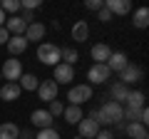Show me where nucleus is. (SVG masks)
Listing matches in <instances>:
<instances>
[{
	"label": "nucleus",
	"mask_w": 149,
	"mask_h": 139,
	"mask_svg": "<svg viewBox=\"0 0 149 139\" xmlns=\"http://www.w3.org/2000/svg\"><path fill=\"white\" fill-rule=\"evenodd\" d=\"M104 8L112 13V17L114 15H129L132 13V3L129 0H104Z\"/></svg>",
	"instance_id": "13"
},
{
	"label": "nucleus",
	"mask_w": 149,
	"mask_h": 139,
	"mask_svg": "<svg viewBox=\"0 0 149 139\" xmlns=\"http://www.w3.org/2000/svg\"><path fill=\"white\" fill-rule=\"evenodd\" d=\"M104 65L109 67V72H117V75H119V72H122V70L129 65V57H127L124 52H112V55H109V60H107Z\"/></svg>",
	"instance_id": "16"
},
{
	"label": "nucleus",
	"mask_w": 149,
	"mask_h": 139,
	"mask_svg": "<svg viewBox=\"0 0 149 139\" xmlns=\"http://www.w3.org/2000/svg\"><path fill=\"white\" fill-rule=\"evenodd\" d=\"M70 35H72L74 42H87V38H90V25H87V20H74Z\"/></svg>",
	"instance_id": "18"
},
{
	"label": "nucleus",
	"mask_w": 149,
	"mask_h": 139,
	"mask_svg": "<svg viewBox=\"0 0 149 139\" xmlns=\"http://www.w3.org/2000/svg\"><path fill=\"white\" fill-rule=\"evenodd\" d=\"M17 85H20V90H25V92H35L37 85H40V77L30 75V72H22V77L17 80Z\"/></svg>",
	"instance_id": "23"
},
{
	"label": "nucleus",
	"mask_w": 149,
	"mask_h": 139,
	"mask_svg": "<svg viewBox=\"0 0 149 139\" xmlns=\"http://www.w3.org/2000/svg\"><path fill=\"white\" fill-rule=\"evenodd\" d=\"M37 60L42 65H47V67H55V65L62 62V52H60V47L55 42H40L37 45Z\"/></svg>",
	"instance_id": "2"
},
{
	"label": "nucleus",
	"mask_w": 149,
	"mask_h": 139,
	"mask_svg": "<svg viewBox=\"0 0 149 139\" xmlns=\"http://www.w3.org/2000/svg\"><path fill=\"white\" fill-rule=\"evenodd\" d=\"M22 62L20 60H15V57H10V60H5V65L0 67V75H3V80L5 82H17L22 77Z\"/></svg>",
	"instance_id": "4"
},
{
	"label": "nucleus",
	"mask_w": 149,
	"mask_h": 139,
	"mask_svg": "<svg viewBox=\"0 0 149 139\" xmlns=\"http://www.w3.org/2000/svg\"><path fill=\"white\" fill-rule=\"evenodd\" d=\"M97 17H100V20H102V22H109V20H112V13H109V10H107V8H102V10H100V13H97Z\"/></svg>",
	"instance_id": "33"
},
{
	"label": "nucleus",
	"mask_w": 149,
	"mask_h": 139,
	"mask_svg": "<svg viewBox=\"0 0 149 139\" xmlns=\"http://www.w3.org/2000/svg\"><path fill=\"white\" fill-rule=\"evenodd\" d=\"M20 8H22V10L35 13L37 8H42V0H20Z\"/></svg>",
	"instance_id": "30"
},
{
	"label": "nucleus",
	"mask_w": 149,
	"mask_h": 139,
	"mask_svg": "<svg viewBox=\"0 0 149 139\" xmlns=\"http://www.w3.org/2000/svg\"><path fill=\"white\" fill-rule=\"evenodd\" d=\"M20 85L17 82H3V87H0V99H5V102H15L20 99Z\"/></svg>",
	"instance_id": "19"
},
{
	"label": "nucleus",
	"mask_w": 149,
	"mask_h": 139,
	"mask_svg": "<svg viewBox=\"0 0 149 139\" xmlns=\"http://www.w3.org/2000/svg\"><path fill=\"white\" fill-rule=\"evenodd\" d=\"M5 20H8V15H5V13H3V10H0V27L5 25Z\"/></svg>",
	"instance_id": "37"
},
{
	"label": "nucleus",
	"mask_w": 149,
	"mask_h": 139,
	"mask_svg": "<svg viewBox=\"0 0 149 139\" xmlns=\"http://www.w3.org/2000/svg\"><path fill=\"white\" fill-rule=\"evenodd\" d=\"M77 129H80V137H82V139H95V137H97V132H100L102 127L97 124V119H95V112H92L90 117H82V119H80Z\"/></svg>",
	"instance_id": "6"
},
{
	"label": "nucleus",
	"mask_w": 149,
	"mask_h": 139,
	"mask_svg": "<svg viewBox=\"0 0 149 139\" xmlns=\"http://www.w3.org/2000/svg\"><path fill=\"white\" fill-rule=\"evenodd\" d=\"M109 55H112V47H109V45H104V42H97L95 47L90 50V57L95 60L92 65H104L107 60H109Z\"/></svg>",
	"instance_id": "15"
},
{
	"label": "nucleus",
	"mask_w": 149,
	"mask_h": 139,
	"mask_svg": "<svg viewBox=\"0 0 149 139\" xmlns=\"http://www.w3.org/2000/svg\"><path fill=\"white\" fill-rule=\"evenodd\" d=\"M139 124H144V127H147V122H149V109H147V104H144L142 109H139V119H137Z\"/></svg>",
	"instance_id": "32"
},
{
	"label": "nucleus",
	"mask_w": 149,
	"mask_h": 139,
	"mask_svg": "<svg viewBox=\"0 0 149 139\" xmlns=\"http://www.w3.org/2000/svg\"><path fill=\"white\" fill-rule=\"evenodd\" d=\"M8 40H10L8 30H5V27H0V45H8Z\"/></svg>",
	"instance_id": "36"
},
{
	"label": "nucleus",
	"mask_w": 149,
	"mask_h": 139,
	"mask_svg": "<svg viewBox=\"0 0 149 139\" xmlns=\"http://www.w3.org/2000/svg\"><path fill=\"white\" fill-rule=\"evenodd\" d=\"M35 139H62V137H60V132L55 127H50V129H40Z\"/></svg>",
	"instance_id": "29"
},
{
	"label": "nucleus",
	"mask_w": 149,
	"mask_h": 139,
	"mask_svg": "<svg viewBox=\"0 0 149 139\" xmlns=\"http://www.w3.org/2000/svg\"><path fill=\"white\" fill-rule=\"evenodd\" d=\"M8 52H10V57H17V55H22L27 50V40L22 38V35H10V40H8Z\"/></svg>",
	"instance_id": "17"
},
{
	"label": "nucleus",
	"mask_w": 149,
	"mask_h": 139,
	"mask_svg": "<svg viewBox=\"0 0 149 139\" xmlns=\"http://www.w3.org/2000/svg\"><path fill=\"white\" fill-rule=\"evenodd\" d=\"M67 99H70V104H74V107H82L87 99H92V87L87 85H74V87H70V92H67Z\"/></svg>",
	"instance_id": "3"
},
{
	"label": "nucleus",
	"mask_w": 149,
	"mask_h": 139,
	"mask_svg": "<svg viewBox=\"0 0 149 139\" xmlns=\"http://www.w3.org/2000/svg\"><path fill=\"white\" fill-rule=\"evenodd\" d=\"M62 117L67 124H80V119L85 117V112H82V107H74V104H67V107L62 109Z\"/></svg>",
	"instance_id": "21"
},
{
	"label": "nucleus",
	"mask_w": 149,
	"mask_h": 139,
	"mask_svg": "<svg viewBox=\"0 0 149 139\" xmlns=\"http://www.w3.org/2000/svg\"><path fill=\"white\" fill-rule=\"evenodd\" d=\"M20 137L22 139H32V132H20Z\"/></svg>",
	"instance_id": "38"
},
{
	"label": "nucleus",
	"mask_w": 149,
	"mask_h": 139,
	"mask_svg": "<svg viewBox=\"0 0 149 139\" xmlns=\"http://www.w3.org/2000/svg\"><path fill=\"white\" fill-rule=\"evenodd\" d=\"M112 77V72H109V67H107V65H92L90 70H87V85H104L107 80H109Z\"/></svg>",
	"instance_id": "5"
},
{
	"label": "nucleus",
	"mask_w": 149,
	"mask_h": 139,
	"mask_svg": "<svg viewBox=\"0 0 149 139\" xmlns=\"http://www.w3.org/2000/svg\"><path fill=\"white\" fill-rule=\"evenodd\" d=\"M8 30V35H25V30H27V22L22 20L20 15H10L5 20V25H3Z\"/></svg>",
	"instance_id": "14"
},
{
	"label": "nucleus",
	"mask_w": 149,
	"mask_h": 139,
	"mask_svg": "<svg viewBox=\"0 0 149 139\" xmlns=\"http://www.w3.org/2000/svg\"><path fill=\"white\" fill-rule=\"evenodd\" d=\"M0 82H3V75H0Z\"/></svg>",
	"instance_id": "39"
},
{
	"label": "nucleus",
	"mask_w": 149,
	"mask_h": 139,
	"mask_svg": "<svg viewBox=\"0 0 149 139\" xmlns=\"http://www.w3.org/2000/svg\"><path fill=\"white\" fill-rule=\"evenodd\" d=\"M144 102H147V95H144V92L129 90V95H127V99H124L122 107H124V109H132V112H139V109L144 107Z\"/></svg>",
	"instance_id": "11"
},
{
	"label": "nucleus",
	"mask_w": 149,
	"mask_h": 139,
	"mask_svg": "<svg viewBox=\"0 0 149 139\" xmlns=\"http://www.w3.org/2000/svg\"><path fill=\"white\" fill-rule=\"evenodd\" d=\"M45 32H47V27H45L42 22H30L22 38L27 40V45H30V42H42V40H45Z\"/></svg>",
	"instance_id": "12"
},
{
	"label": "nucleus",
	"mask_w": 149,
	"mask_h": 139,
	"mask_svg": "<svg viewBox=\"0 0 149 139\" xmlns=\"http://www.w3.org/2000/svg\"><path fill=\"white\" fill-rule=\"evenodd\" d=\"M20 137V127L15 122H3L0 124V139H17Z\"/></svg>",
	"instance_id": "24"
},
{
	"label": "nucleus",
	"mask_w": 149,
	"mask_h": 139,
	"mask_svg": "<svg viewBox=\"0 0 149 139\" xmlns=\"http://www.w3.org/2000/svg\"><path fill=\"white\" fill-rule=\"evenodd\" d=\"M0 10L10 13V15H17L22 8H20V0H3V3H0Z\"/></svg>",
	"instance_id": "27"
},
{
	"label": "nucleus",
	"mask_w": 149,
	"mask_h": 139,
	"mask_svg": "<svg viewBox=\"0 0 149 139\" xmlns=\"http://www.w3.org/2000/svg\"><path fill=\"white\" fill-rule=\"evenodd\" d=\"M60 52H62V62L70 65V67H74L77 60H80V52H77L74 47H60Z\"/></svg>",
	"instance_id": "26"
},
{
	"label": "nucleus",
	"mask_w": 149,
	"mask_h": 139,
	"mask_svg": "<svg viewBox=\"0 0 149 139\" xmlns=\"http://www.w3.org/2000/svg\"><path fill=\"white\" fill-rule=\"evenodd\" d=\"M124 132H127L129 139H149L147 127H144V124H139V122H129V124H124Z\"/></svg>",
	"instance_id": "20"
},
{
	"label": "nucleus",
	"mask_w": 149,
	"mask_h": 139,
	"mask_svg": "<svg viewBox=\"0 0 149 139\" xmlns=\"http://www.w3.org/2000/svg\"><path fill=\"white\" fill-rule=\"evenodd\" d=\"M62 109H65V104H62V102H60V99H55V102H50V104H47V112H50V117H62Z\"/></svg>",
	"instance_id": "28"
},
{
	"label": "nucleus",
	"mask_w": 149,
	"mask_h": 139,
	"mask_svg": "<svg viewBox=\"0 0 149 139\" xmlns=\"http://www.w3.org/2000/svg\"><path fill=\"white\" fill-rule=\"evenodd\" d=\"M57 90H60V87L55 85V80H42L40 85H37V97L50 104V102L57 99Z\"/></svg>",
	"instance_id": "9"
},
{
	"label": "nucleus",
	"mask_w": 149,
	"mask_h": 139,
	"mask_svg": "<svg viewBox=\"0 0 149 139\" xmlns=\"http://www.w3.org/2000/svg\"><path fill=\"white\" fill-rule=\"evenodd\" d=\"M122 114H124V107H122V104H117V102L107 99L104 104H102V107L95 112V119H97V124H100V127H112V124L124 122Z\"/></svg>",
	"instance_id": "1"
},
{
	"label": "nucleus",
	"mask_w": 149,
	"mask_h": 139,
	"mask_svg": "<svg viewBox=\"0 0 149 139\" xmlns=\"http://www.w3.org/2000/svg\"><path fill=\"white\" fill-rule=\"evenodd\" d=\"M95 139H114V134L109 132V129H100V132H97V137Z\"/></svg>",
	"instance_id": "35"
},
{
	"label": "nucleus",
	"mask_w": 149,
	"mask_h": 139,
	"mask_svg": "<svg viewBox=\"0 0 149 139\" xmlns=\"http://www.w3.org/2000/svg\"><path fill=\"white\" fill-rule=\"evenodd\" d=\"M132 22H134V27L144 30V27L149 25V10H147V8H137V10H134V17H132Z\"/></svg>",
	"instance_id": "25"
},
{
	"label": "nucleus",
	"mask_w": 149,
	"mask_h": 139,
	"mask_svg": "<svg viewBox=\"0 0 149 139\" xmlns=\"http://www.w3.org/2000/svg\"><path fill=\"white\" fill-rule=\"evenodd\" d=\"M52 122H55V119L50 117L47 109H35V112L30 114V124H32V127H37V132H40V129H50V127H52Z\"/></svg>",
	"instance_id": "10"
},
{
	"label": "nucleus",
	"mask_w": 149,
	"mask_h": 139,
	"mask_svg": "<svg viewBox=\"0 0 149 139\" xmlns=\"http://www.w3.org/2000/svg\"><path fill=\"white\" fill-rule=\"evenodd\" d=\"M55 75H52V80H55V85H72V80H74V67H70V65H65V62H60V65H55Z\"/></svg>",
	"instance_id": "7"
},
{
	"label": "nucleus",
	"mask_w": 149,
	"mask_h": 139,
	"mask_svg": "<svg viewBox=\"0 0 149 139\" xmlns=\"http://www.w3.org/2000/svg\"><path fill=\"white\" fill-rule=\"evenodd\" d=\"M109 95H112V102L124 104V99H127V95H129V87L122 85V82H114V85H112V90H109Z\"/></svg>",
	"instance_id": "22"
},
{
	"label": "nucleus",
	"mask_w": 149,
	"mask_h": 139,
	"mask_svg": "<svg viewBox=\"0 0 149 139\" xmlns=\"http://www.w3.org/2000/svg\"><path fill=\"white\" fill-rule=\"evenodd\" d=\"M85 8L92 13H100L102 8H104V0H85Z\"/></svg>",
	"instance_id": "31"
},
{
	"label": "nucleus",
	"mask_w": 149,
	"mask_h": 139,
	"mask_svg": "<svg viewBox=\"0 0 149 139\" xmlns=\"http://www.w3.org/2000/svg\"><path fill=\"white\" fill-rule=\"evenodd\" d=\"M142 77H144V72H142V67H137V65H132L129 62L127 67L122 70V72H119V82H122V85H137V82H142Z\"/></svg>",
	"instance_id": "8"
},
{
	"label": "nucleus",
	"mask_w": 149,
	"mask_h": 139,
	"mask_svg": "<svg viewBox=\"0 0 149 139\" xmlns=\"http://www.w3.org/2000/svg\"><path fill=\"white\" fill-rule=\"evenodd\" d=\"M20 13H22L20 17L27 22V25H30V22H35V13H30V10H20Z\"/></svg>",
	"instance_id": "34"
}]
</instances>
